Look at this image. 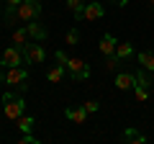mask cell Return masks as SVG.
Instances as JSON below:
<instances>
[{
	"label": "cell",
	"instance_id": "cell-18",
	"mask_svg": "<svg viewBox=\"0 0 154 144\" xmlns=\"http://www.w3.org/2000/svg\"><path fill=\"white\" fill-rule=\"evenodd\" d=\"M139 62H141L144 70H152V72H154V54H149V52H141V54H139Z\"/></svg>",
	"mask_w": 154,
	"mask_h": 144
},
{
	"label": "cell",
	"instance_id": "cell-2",
	"mask_svg": "<svg viewBox=\"0 0 154 144\" xmlns=\"http://www.w3.org/2000/svg\"><path fill=\"white\" fill-rule=\"evenodd\" d=\"M38 13H41V3L38 0H23L21 5L16 8V13H13V18H21V21H36Z\"/></svg>",
	"mask_w": 154,
	"mask_h": 144
},
{
	"label": "cell",
	"instance_id": "cell-23",
	"mask_svg": "<svg viewBox=\"0 0 154 144\" xmlns=\"http://www.w3.org/2000/svg\"><path fill=\"white\" fill-rule=\"evenodd\" d=\"M98 108H100V103H98V100H88V103H85V111H88V113H95Z\"/></svg>",
	"mask_w": 154,
	"mask_h": 144
},
{
	"label": "cell",
	"instance_id": "cell-20",
	"mask_svg": "<svg viewBox=\"0 0 154 144\" xmlns=\"http://www.w3.org/2000/svg\"><path fill=\"white\" fill-rule=\"evenodd\" d=\"M64 41H67V46H75L77 41H80V31H77V28H69L67 36H64Z\"/></svg>",
	"mask_w": 154,
	"mask_h": 144
},
{
	"label": "cell",
	"instance_id": "cell-10",
	"mask_svg": "<svg viewBox=\"0 0 154 144\" xmlns=\"http://www.w3.org/2000/svg\"><path fill=\"white\" fill-rule=\"evenodd\" d=\"M64 116L69 118L72 124H85V118H88V111H85V105H77V108H67Z\"/></svg>",
	"mask_w": 154,
	"mask_h": 144
},
{
	"label": "cell",
	"instance_id": "cell-16",
	"mask_svg": "<svg viewBox=\"0 0 154 144\" xmlns=\"http://www.w3.org/2000/svg\"><path fill=\"white\" fill-rule=\"evenodd\" d=\"M131 54H134V46L128 44V41H123V44L116 46V57H118V59H128Z\"/></svg>",
	"mask_w": 154,
	"mask_h": 144
},
{
	"label": "cell",
	"instance_id": "cell-3",
	"mask_svg": "<svg viewBox=\"0 0 154 144\" xmlns=\"http://www.w3.org/2000/svg\"><path fill=\"white\" fill-rule=\"evenodd\" d=\"M23 62H26V49H21V46H8L5 52H3V59H0V64L3 67H21Z\"/></svg>",
	"mask_w": 154,
	"mask_h": 144
},
{
	"label": "cell",
	"instance_id": "cell-25",
	"mask_svg": "<svg viewBox=\"0 0 154 144\" xmlns=\"http://www.w3.org/2000/svg\"><path fill=\"white\" fill-rule=\"evenodd\" d=\"M18 142H21V144H36V139H33L31 134H23V136L18 139Z\"/></svg>",
	"mask_w": 154,
	"mask_h": 144
},
{
	"label": "cell",
	"instance_id": "cell-9",
	"mask_svg": "<svg viewBox=\"0 0 154 144\" xmlns=\"http://www.w3.org/2000/svg\"><path fill=\"white\" fill-rule=\"evenodd\" d=\"M136 85V75H128V72H118L116 75V88L118 90H131Z\"/></svg>",
	"mask_w": 154,
	"mask_h": 144
},
{
	"label": "cell",
	"instance_id": "cell-19",
	"mask_svg": "<svg viewBox=\"0 0 154 144\" xmlns=\"http://www.w3.org/2000/svg\"><path fill=\"white\" fill-rule=\"evenodd\" d=\"M18 129H21L23 134H31V129H33V118H31V116H21V118H18Z\"/></svg>",
	"mask_w": 154,
	"mask_h": 144
},
{
	"label": "cell",
	"instance_id": "cell-27",
	"mask_svg": "<svg viewBox=\"0 0 154 144\" xmlns=\"http://www.w3.org/2000/svg\"><path fill=\"white\" fill-rule=\"evenodd\" d=\"M113 3H116V5H121V8H123V5L128 3V0H113Z\"/></svg>",
	"mask_w": 154,
	"mask_h": 144
},
{
	"label": "cell",
	"instance_id": "cell-6",
	"mask_svg": "<svg viewBox=\"0 0 154 144\" xmlns=\"http://www.w3.org/2000/svg\"><path fill=\"white\" fill-rule=\"evenodd\" d=\"M149 77H146V70L141 67V72L136 75V85H134V95H136L139 103H144V100H149Z\"/></svg>",
	"mask_w": 154,
	"mask_h": 144
},
{
	"label": "cell",
	"instance_id": "cell-17",
	"mask_svg": "<svg viewBox=\"0 0 154 144\" xmlns=\"http://www.w3.org/2000/svg\"><path fill=\"white\" fill-rule=\"evenodd\" d=\"M67 8H69V11L72 13H75V18H77V21H80V18H82V0H67Z\"/></svg>",
	"mask_w": 154,
	"mask_h": 144
},
{
	"label": "cell",
	"instance_id": "cell-12",
	"mask_svg": "<svg viewBox=\"0 0 154 144\" xmlns=\"http://www.w3.org/2000/svg\"><path fill=\"white\" fill-rule=\"evenodd\" d=\"M26 28H28V36H31V39H36V41H44V39H46V28L41 26V23L28 21V23H26Z\"/></svg>",
	"mask_w": 154,
	"mask_h": 144
},
{
	"label": "cell",
	"instance_id": "cell-26",
	"mask_svg": "<svg viewBox=\"0 0 154 144\" xmlns=\"http://www.w3.org/2000/svg\"><path fill=\"white\" fill-rule=\"evenodd\" d=\"M0 83H5V67H0Z\"/></svg>",
	"mask_w": 154,
	"mask_h": 144
},
{
	"label": "cell",
	"instance_id": "cell-28",
	"mask_svg": "<svg viewBox=\"0 0 154 144\" xmlns=\"http://www.w3.org/2000/svg\"><path fill=\"white\" fill-rule=\"evenodd\" d=\"M149 5H152V8H154V0H149Z\"/></svg>",
	"mask_w": 154,
	"mask_h": 144
},
{
	"label": "cell",
	"instance_id": "cell-14",
	"mask_svg": "<svg viewBox=\"0 0 154 144\" xmlns=\"http://www.w3.org/2000/svg\"><path fill=\"white\" fill-rule=\"evenodd\" d=\"M11 41L16 46H21V49H26V41H28V28H18V31H13Z\"/></svg>",
	"mask_w": 154,
	"mask_h": 144
},
{
	"label": "cell",
	"instance_id": "cell-13",
	"mask_svg": "<svg viewBox=\"0 0 154 144\" xmlns=\"http://www.w3.org/2000/svg\"><path fill=\"white\" fill-rule=\"evenodd\" d=\"M123 142H131V144H144V142H146V136H144L141 131H136V129H131V126H128L126 131H123Z\"/></svg>",
	"mask_w": 154,
	"mask_h": 144
},
{
	"label": "cell",
	"instance_id": "cell-24",
	"mask_svg": "<svg viewBox=\"0 0 154 144\" xmlns=\"http://www.w3.org/2000/svg\"><path fill=\"white\" fill-rule=\"evenodd\" d=\"M54 57H57V62H59V64H64V67H67V59H69V57H67L64 52H57Z\"/></svg>",
	"mask_w": 154,
	"mask_h": 144
},
{
	"label": "cell",
	"instance_id": "cell-21",
	"mask_svg": "<svg viewBox=\"0 0 154 144\" xmlns=\"http://www.w3.org/2000/svg\"><path fill=\"white\" fill-rule=\"evenodd\" d=\"M23 0H5V5H8V21H13V13H16V8L21 5Z\"/></svg>",
	"mask_w": 154,
	"mask_h": 144
},
{
	"label": "cell",
	"instance_id": "cell-11",
	"mask_svg": "<svg viewBox=\"0 0 154 144\" xmlns=\"http://www.w3.org/2000/svg\"><path fill=\"white\" fill-rule=\"evenodd\" d=\"M116 46H118V41H116V36H110V33H105L103 39H100V54H105V57L116 54Z\"/></svg>",
	"mask_w": 154,
	"mask_h": 144
},
{
	"label": "cell",
	"instance_id": "cell-7",
	"mask_svg": "<svg viewBox=\"0 0 154 144\" xmlns=\"http://www.w3.org/2000/svg\"><path fill=\"white\" fill-rule=\"evenodd\" d=\"M26 59L31 62V64H41V62L46 59V52L41 44H26Z\"/></svg>",
	"mask_w": 154,
	"mask_h": 144
},
{
	"label": "cell",
	"instance_id": "cell-1",
	"mask_svg": "<svg viewBox=\"0 0 154 144\" xmlns=\"http://www.w3.org/2000/svg\"><path fill=\"white\" fill-rule=\"evenodd\" d=\"M26 111V103H23L21 95H13V93H5L3 95V113H5L8 121H18Z\"/></svg>",
	"mask_w": 154,
	"mask_h": 144
},
{
	"label": "cell",
	"instance_id": "cell-15",
	"mask_svg": "<svg viewBox=\"0 0 154 144\" xmlns=\"http://www.w3.org/2000/svg\"><path fill=\"white\" fill-rule=\"evenodd\" d=\"M64 72H67V67L64 64H57V67H51L49 70V75H46V77H49V83H62V77H64Z\"/></svg>",
	"mask_w": 154,
	"mask_h": 144
},
{
	"label": "cell",
	"instance_id": "cell-4",
	"mask_svg": "<svg viewBox=\"0 0 154 144\" xmlns=\"http://www.w3.org/2000/svg\"><path fill=\"white\" fill-rule=\"evenodd\" d=\"M28 72L23 70V67H8V72H5V85H16L18 90H28Z\"/></svg>",
	"mask_w": 154,
	"mask_h": 144
},
{
	"label": "cell",
	"instance_id": "cell-5",
	"mask_svg": "<svg viewBox=\"0 0 154 144\" xmlns=\"http://www.w3.org/2000/svg\"><path fill=\"white\" fill-rule=\"evenodd\" d=\"M67 72H69L72 80H88L90 77V64H85V62L77 59V57H69V59H67Z\"/></svg>",
	"mask_w": 154,
	"mask_h": 144
},
{
	"label": "cell",
	"instance_id": "cell-8",
	"mask_svg": "<svg viewBox=\"0 0 154 144\" xmlns=\"http://www.w3.org/2000/svg\"><path fill=\"white\" fill-rule=\"evenodd\" d=\"M103 5H100V3H88V5L82 8V18L85 21H100V18H103Z\"/></svg>",
	"mask_w": 154,
	"mask_h": 144
},
{
	"label": "cell",
	"instance_id": "cell-22",
	"mask_svg": "<svg viewBox=\"0 0 154 144\" xmlns=\"http://www.w3.org/2000/svg\"><path fill=\"white\" fill-rule=\"evenodd\" d=\"M105 70H108V72H116V70H118V57H108V62H105Z\"/></svg>",
	"mask_w": 154,
	"mask_h": 144
}]
</instances>
